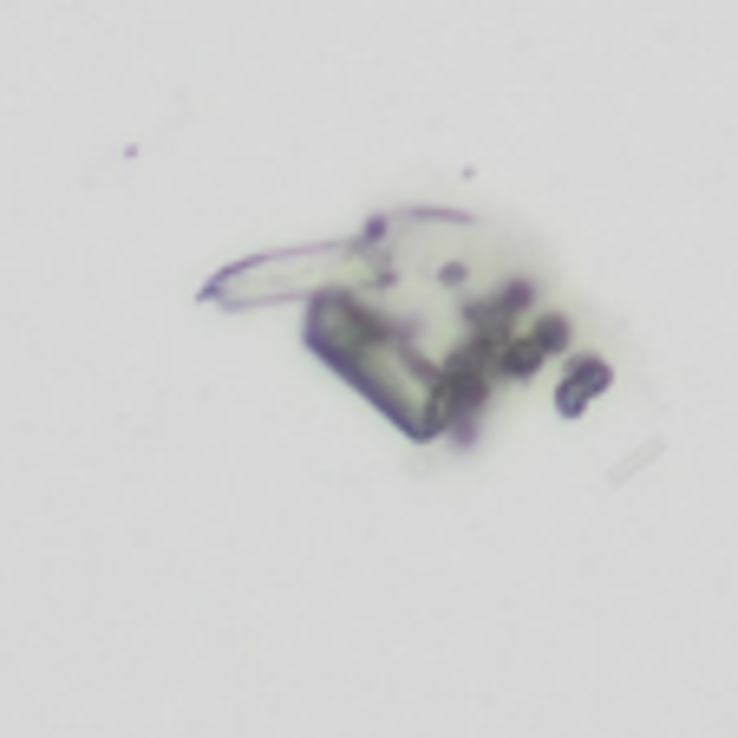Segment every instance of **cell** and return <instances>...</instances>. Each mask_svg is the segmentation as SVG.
I'll list each match as a JSON object with an SVG mask.
<instances>
[{
    "mask_svg": "<svg viewBox=\"0 0 738 738\" xmlns=\"http://www.w3.org/2000/svg\"><path fill=\"white\" fill-rule=\"evenodd\" d=\"M608 386H614L608 360H595V353H588V360H575V366H569V379H562V392H556V412H562V418H582V412H588V399H601Z\"/></svg>",
    "mask_w": 738,
    "mask_h": 738,
    "instance_id": "obj_2",
    "label": "cell"
},
{
    "mask_svg": "<svg viewBox=\"0 0 738 738\" xmlns=\"http://www.w3.org/2000/svg\"><path fill=\"white\" fill-rule=\"evenodd\" d=\"M366 255V236L360 242H327V249H288V255H255V262H236L203 288V301L216 307H255V301H288V294H314L347 281Z\"/></svg>",
    "mask_w": 738,
    "mask_h": 738,
    "instance_id": "obj_1",
    "label": "cell"
}]
</instances>
